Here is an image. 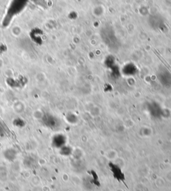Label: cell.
<instances>
[{
    "instance_id": "1",
    "label": "cell",
    "mask_w": 171,
    "mask_h": 191,
    "mask_svg": "<svg viewBox=\"0 0 171 191\" xmlns=\"http://www.w3.org/2000/svg\"><path fill=\"white\" fill-rule=\"evenodd\" d=\"M66 137L62 134H57L52 139V144L55 148H62L66 144Z\"/></svg>"
},
{
    "instance_id": "2",
    "label": "cell",
    "mask_w": 171,
    "mask_h": 191,
    "mask_svg": "<svg viewBox=\"0 0 171 191\" xmlns=\"http://www.w3.org/2000/svg\"><path fill=\"white\" fill-rule=\"evenodd\" d=\"M43 122L46 126L50 128H54L57 126V121H56V118L52 116H49V115L44 117Z\"/></svg>"
},
{
    "instance_id": "3",
    "label": "cell",
    "mask_w": 171,
    "mask_h": 191,
    "mask_svg": "<svg viewBox=\"0 0 171 191\" xmlns=\"http://www.w3.org/2000/svg\"><path fill=\"white\" fill-rule=\"evenodd\" d=\"M15 156H16V152L12 149H9L5 152V157L9 161L13 160L15 158Z\"/></svg>"
}]
</instances>
